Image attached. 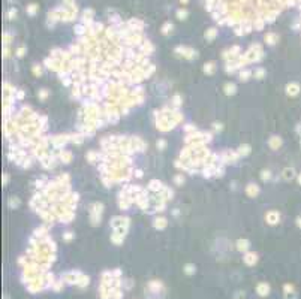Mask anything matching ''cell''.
<instances>
[{
    "label": "cell",
    "mask_w": 301,
    "mask_h": 299,
    "mask_svg": "<svg viewBox=\"0 0 301 299\" xmlns=\"http://www.w3.org/2000/svg\"><path fill=\"white\" fill-rule=\"evenodd\" d=\"M280 144H282V141H280L279 138H276V136H274V138H273V139L270 141V145H271L273 148H276V147H279Z\"/></svg>",
    "instance_id": "5bb4252c"
},
{
    "label": "cell",
    "mask_w": 301,
    "mask_h": 299,
    "mask_svg": "<svg viewBox=\"0 0 301 299\" xmlns=\"http://www.w3.org/2000/svg\"><path fill=\"white\" fill-rule=\"evenodd\" d=\"M279 218H280V215H279L277 213H274V211H273V213H268V214H267V220H268L270 224H276V223L279 222Z\"/></svg>",
    "instance_id": "277c9868"
},
{
    "label": "cell",
    "mask_w": 301,
    "mask_h": 299,
    "mask_svg": "<svg viewBox=\"0 0 301 299\" xmlns=\"http://www.w3.org/2000/svg\"><path fill=\"white\" fill-rule=\"evenodd\" d=\"M244 262L247 263V265H255L256 262H258V256H256L255 253H247L246 256H244Z\"/></svg>",
    "instance_id": "7a4b0ae2"
},
{
    "label": "cell",
    "mask_w": 301,
    "mask_h": 299,
    "mask_svg": "<svg viewBox=\"0 0 301 299\" xmlns=\"http://www.w3.org/2000/svg\"><path fill=\"white\" fill-rule=\"evenodd\" d=\"M294 175V169H285V178H292Z\"/></svg>",
    "instance_id": "ac0fdd59"
},
{
    "label": "cell",
    "mask_w": 301,
    "mask_h": 299,
    "mask_svg": "<svg viewBox=\"0 0 301 299\" xmlns=\"http://www.w3.org/2000/svg\"><path fill=\"white\" fill-rule=\"evenodd\" d=\"M76 284H78L79 287H85V286L88 284V277L79 274V275H78V280H76Z\"/></svg>",
    "instance_id": "5b68a950"
},
{
    "label": "cell",
    "mask_w": 301,
    "mask_h": 299,
    "mask_svg": "<svg viewBox=\"0 0 301 299\" xmlns=\"http://www.w3.org/2000/svg\"><path fill=\"white\" fill-rule=\"evenodd\" d=\"M240 153H241V154H247V153H249V147H247V145L240 147Z\"/></svg>",
    "instance_id": "d6986e66"
},
{
    "label": "cell",
    "mask_w": 301,
    "mask_h": 299,
    "mask_svg": "<svg viewBox=\"0 0 301 299\" xmlns=\"http://www.w3.org/2000/svg\"><path fill=\"white\" fill-rule=\"evenodd\" d=\"M177 16H178V20H186L187 11H186V9H178V11H177Z\"/></svg>",
    "instance_id": "4fadbf2b"
},
{
    "label": "cell",
    "mask_w": 301,
    "mask_h": 299,
    "mask_svg": "<svg viewBox=\"0 0 301 299\" xmlns=\"http://www.w3.org/2000/svg\"><path fill=\"white\" fill-rule=\"evenodd\" d=\"M298 91H300L298 84H289V85L286 87V93H288V94H291V96L298 94Z\"/></svg>",
    "instance_id": "3957f363"
},
{
    "label": "cell",
    "mask_w": 301,
    "mask_h": 299,
    "mask_svg": "<svg viewBox=\"0 0 301 299\" xmlns=\"http://www.w3.org/2000/svg\"><path fill=\"white\" fill-rule=\"evenodd\" d=\"M265 40H267L270 45H274V43L277 42V34H274V33H268L267 36H265Z\"/></svg>",
    "instance_id": "52a82bcc"
},
{
    "label": "cell",
    "mask_w": 301,
    "mask_h": 299,
    "mask_svg": "<svg viewBox=\"0 0 301 299\" xmlns=\"http://www.w3.org/2000/svg\"><path fill=\"white\" fill-rule=\"evenodd\" d=\"M237 248L240 250V251L247 250V248H249V241H246V239H240V241L237 242Z\"/></svg>",
    "instance_id": "8992f818"
},
{
    "label": "cell",
    "mask_w": 301,
    "mask_h": 299,
    "mask_svg": "<svg viewBox=\"0 0 301 299\" xmlns=\"http://www.w3.org/2000/svg\"><path fill=\"white\" fill-rule=\"evenodd\" d=\"M171 30H172V24H171V23L163 24V27H162V33H163V34H168Z\"/></svg>",
    "instance_id": "7c38bea8"
},
{
    "label": "cell",
    "mask_w": 301,
    "mask_h": 299,
    "mask_svg": "<svg viewBox=\"0 0 301 299\" xmlns=\"http://www.w3.org/2000/svg\"><path fill=\"white\" fill-rule=\"evenodd\" d=\"M214 36H216V29H210V30L205 33V38H207V39H213Z\"/></svg>",
    "instance_id": "9a60e30c"
},
{
    "label": "cell",
    "mask_w": 301,
    "mask_h": 299,
    "mask_svg": "<svg viewBox=\"0 0 301 299\" xmlns=\"http://www.w3.org/2000/svg\"><path fill=\"white\" fill-rule=\"evenodd\" d=\"M247 193H249L250 196H256V195H258V187L253 186V184H249V187H247Z\"/></svg>",
    "instance_id": "9c48e42d"
},
{
    "label": "cell",
    "mask_w": 301,
    "mask_h": 299,
    "mask_svg": "<svg viewBox=\"0 0 301 299\" xmlns=\"http://www.w3.org/2000/svg\"><path fill=\"white\" fill-rule=\"evenodd\" d=\"M36 11H38V5L32 3V5H29V6H27V14L34 15V14H36Z\"/></svg>",
    "instance_id": "30bf717a"
},
{
    "label": "cell",
    "mask_w": 301,
    "mask_h": 299,
    "mask_svg": "<svg viewBox=\"0 0 301 299\" xmlns=\"http://www.w3.org/2000/svg\"><path fill=\"white\" fill-rule=\"evenodd\" d=\"M298 181H300V184H301V175H300V178H298Z\"/></svg>",
    "instance_id": "4316f807"
},
{
    "label": "cell",
    "mask_w": 301,
    "mask_h": 299,
    "mask_svg": "<svg viewBox=\"0 0 301 299\" xmlns=\"http://www.w3.org/2000/svg\"><path fill=\"white\" fill-rule=\"evenodd\" d=\"M256 292H258L259 296H267L270 293V286L267 283H259L256 286Z\"/></svg>",
    "instance_id": "6da1fadb"
},
{
    "label": "cell",
    "mask_w": 301,
    "mask_h": 299,
    "mask_svg": "<svg viewBox=\"0 0 301 299\" xmlns=\"http://www.w3.org/2000/svg\"><path fill=\"white\" fill-rule=\"evenodd\" d=\"M3 299H9V296H8V295H5V298H3Z\"/></svg>",
    "instance_id": "484cf974"
},
{
    "label": "cell",
    "mask_w": 301,
    "mask_h": 299,
    "mask_svg": "<svg viewBox=\"0 0 301 299\" xmlns=\"http://www.w3.org/2000/svg\"><path fill=\"white\" fill-rule=\"evenodd\" d=\"M157 147H160V148H163V147H165V142H163V141H160V142H157Z\"/></svg>",
    "instance_id": "7402d4cb"
},
{
    "label": "cell",
    "mask_w": 301,
    "mask_h": 299,
    "mask_svg": "<svg viewBox=\"0 0 301 299\" xmlns=\"http://www.w3.org/2000/svg\"><path fill=\"white\" fill-rule=\"evenodd\" d=\"M204 70H205L207 73H211V72L214 70V64H213V63H207L205 67H204Z\"/></svg>",
    "instance_id": "2e32d148"
},
{
    "label": "cell",
    "mask_w": 301,
    "mask_h": 299,
    "mask_svg": "<svg viewBox=\"0 0 301 299\" xmlns=\"http://www.w3.org/2000/svg\"><path fill=\"white\" fill-rule=\"evenodd\" d=\"M225 91H226V94H234L235 93V85L234 84H226Z\"/></svg>",
    "instance_id": "8fae6325"
},
{
    "label": "cell",
    "mask_w": 301,
    "mask_h": 299,
    "mask_svg": "<svg viewBox=\"0 0 301 299\" xmlns=\"http://www.w3.org/2000/svg\"><path fill=\"white\" fill-rule=\"evenodd\" d=\"M195 271H196V268H195V265H192V263H187V265L184 266V272H186L187 275L195 274Z\"/></svg>",
    "instance_id": "ba28073f"
},
{
    "label": "cell",
    "mask_w": 301,
    "mask_h": 299,
    "mask_svg": "<svg viewBox=\"0 0 301 299\" xmlns=\"http://www.w3.org/2000/svg\"><path fill=\"white\" fill-rule=\"evenodd\" d=\"M267 178H270V172L264 171V172H262V180H267Z\"/></svg>",
    "instance_id": "44dd1931"
},
{
    "label": "cell",
    "mask_w": 301,
    "mask_h": 299,
    "mask_svg": "<svg viewBox=\"0 0 301 299\" xmlns=\"http://www.w3.org/2000/svg\"><path fill=\"white\" fill-rule=\"evenodd\" d=\"M14 16H17V11L14 9V8H11V11H9V20H14Z\"/></svg>",
    "instance_id": "ffe728a7"
},
{
    "label": "cell",
    "mask_w": 301,
    "mask_h": 299,
    "mask_svg": "<svg viewBox=\"0 0 301 299\" xmlns=\"http://www.w3.org/2000/svg\"><path fill=\"white\" fill-rule=\"evenodd\" d=\"M156 227H163L165 226V218H157L156 220V223H154Z\"/></svg>",
    "instance_id": "e0dca14e"
},
{
    "label": "cell",
    "mask_w": 301,
    "mask_h": 299,
    "mask_svg": "<svg viewBox=\"0 0 301 299\" xmlns=\"http://www.w3.org/2000/svg\"><path fill=\"white\" fill-rule=\"evenodd\" d=\"M298 226H300V227H301V217H300V218H298Z\"/></svg>",
    "instance_id": "cb8c5ba5"
},
{
    "label": "cell",
    "mask_w": 301,
    "mask_h": 299,
    "mask_svg": "<svg viewBox=\"0 0 301 299\" xmlns=\"http://www.w3.org/2000/svg\"><path fill=\"white\" fill-rule=\"evenodd\" d=\"M23 52H24V48H20V49H18V56H20V57L23 56Z\"/></svg>",
    "instance_id": "603a6c76"
},
{
    "label": "cell",
    "mask_w": 301,
    "mask_h": 299,
    "mask_svg": "<svg viewBox=\"0 0 301 299\" xmlns=\"http://www.w3.org/2000/svg\"><path fill=\"white\" fill-rule=\"evenodd\" d=\"M180 2H181V3H187V0H180Z\"/></svg>",
    "instance_id": "d4e9b609"
}]
</instances>
